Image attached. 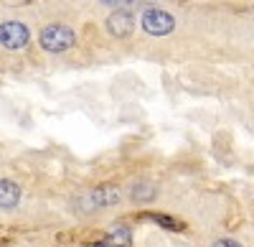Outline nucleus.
<instances>
[{
    "mask_svg": "<svg viewBox=\"0 0 254 247\" xmlns=\"http://www.w3.org/2000/svg\"><path fill=\"white\" fill-rule=\"evenodd\" d=\"M214 247H242L239 242H234V240H219Z\"/></svg>",
    "mask_w": 254,
    "mask_h": 247,
    "instance_id": "nucleus-11",
    "label": "nucleus"
},
{
    "mask_svg": "<svg viewBox=\"0 0 254 247\" xmlns=\"http://www.w3.org/2000/svg\"><path fill=\"white\" fill-rule=\"evenodd\" d=\"M142 217H145V219H153L155 224H160V227H165V230H173V232L183 230V222L168 217V214H142Z\"/></svg>",
    "mask_w": 254,
    "mask_h": 247,
    "instance_id": "nucleus-9",
    "label": "nucleus"
},
{
    "mask_svg": "<svg viewBox=\"0 0 254 247\" xmlns=\"http://www.w3.org/2000/svg\"><path fill=\"white\" fill-rule=\"evenodd\" d=\"M92 247H112V245H107V242H94Z\"/></svg>",
    "mask_w": 254,
    "mask_h": 247,
    "instance_id": "nucleus-12",
    "label": "nucleus"
},
{
    "mask_svg": "<svg viewBox=\"0 0 254 247\" xmlns=\"http://www.w3.org/2000/svg\"><path fill=\"white\" fill-rule=\"evenodd\" d=\"M140 26L150 33V36H168L173 28H176V20L171 13H165L160 8H147L142 13V20H140Z\"/></svg>",
    "mask_w": 254,
    "mask_h": 247,
    "instance_id": "nucleus-2",
    "label": "nucleus"
},
{
    "mask_svg": "<svg viewBox=\"0 0 254 247\" xmlns=\"http://www.w3.org/2000/svg\"><path fill=\"white\" fill-rule=\"evenodd\" d=\"M76 44V33L69 28V26H61V23H54V26H46L41 31V46L46 51H66Z\"/></svg>",
    "mask_w": 254,
    "mask_h": 247,
    "instance_id": "nucleus-1",
    "label": "nucleus"
},
{
    "mask_svg": "<svg viewBox=\"0 0 254 247\" xmlns=\"http://www.w3.org/2000/svg\"><path fill=\"white\" fill-rule=\"evenodd\" d=\"M87 199H89V207H92V209H94V207H112V204L120 201V191H117L115 186H99V189H94Z\"/></svg>",
    "mask_w": 254,
    "mask_h": 247,
    "instance_id": "nucleus-5",
    "label": "nucleus"
},
{
    "mask_svg": "<svg viewBox=\"0 0 254 247\" xmlns=\"http://www.w3.org/2000/svg\"><path fill=\"white\" fill-rule=\"evenodd\" d=\"M18 201H20V186L13 181H0V207L3 209H13L18 207Z\"/></svg>",
    "mask_w": 254,
    "mask_h": 247,
    "instance_id": "nucleus-6",
    "label": "nucleus"
},
{
    "mask_svg": "<svg viewBox=\"0 0 254 247\" xmlns=\"http://www.w3.org/2000/svg\"><path fill=\"white\" fill-rule=\"evenodd\" d=\"M110 242L117 245V247H130L132 235H130V230H127L125 224H117V227H112V232H110Z\"/></svg>",
    "mask_w": 254,
    "mask_h": 247,
    "instance_id": "nucleus-8",
    "label": "nucleus"
},
{
    "mask_svg": "<svg viewBox=\"0 0 254 247\" xmlns=\"http://www.w3.org/2000/svg\"><path fill=\"white\" fill-rule=\"evenodd\" d=\"M99 3L115 5V8H130V5H135V0H99Z\"/></svg>",
    "mask_w": 254,
    "mask_h": 247,
    "instance_id": "nucleus-10",
    "label": "nucleus"
},
{
    "mask_svg": "<svg viewBox=\"0 0 254 247\" xmlns=\"http://www.w3.org/2000/svg\"><path fill=\"white\" fill-rule=\"evenodd\" d=\"M0 44L10 51H18L28 44V28L18 20H8V23L0 26Z\"/></svg>",
    "mask_w": 254,
    "mask_h": 247,
    "instance_id": "nucleus-3",
    "label": "nucleus"
},
{
    "mask_svg": "<svg viewBox=\"0 0 254 247\" xmlns=\"http://www.w3.org/2000/svg\"><path fill=\"white\" fill-rule=\"evenodd\" d=\"M132 199H135V201H153V199H155V186H153L150 181H140V183H135Z\"/></svg>",
    "mask_w": 254,
    "mask_h": 247,
    "instance_id": "nucleus-7",
    "label": "nucleus"
},
{
    "mask_svg": "<svg viewBox=\"0 0 254 247\" xmlns=\"http://www.w3.org/2000/svg\"><path fill=\"white\" fill-rule=\"evenodd\" d=\"M132 28H135V20H132V15H130V13L117 10V13H112V15L107 18V31H110L112 36H117V38L130 36V33H132Z\"/></svg>",
    "mask_w": 254,
    "mask_h": 247,
    "instance_id": "nucleus-4",
    "label": "nucleus"
}]
</instances>
